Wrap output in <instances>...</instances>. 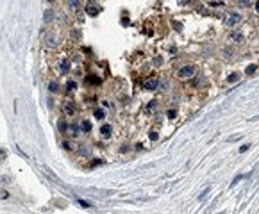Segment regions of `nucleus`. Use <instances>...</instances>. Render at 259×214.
<instances>
[{
	"instance_id": "nucleus-1",
	"label": "nucleus",
	"mask_w": 259,
	"mask_h": 214,
	"mask_svg": "<svg viewBox=\"0 0 259 214\" xmlns=\"http://www.w3.org/2000/svg\"><path fill=\"white\" fill-rule=\"evenodd\" d=\"M43 41H45V46H47L48 50H56V48L59 46V36H57L56 32H47L45 38H43Z\"/></svg>"
},
{
	"instance_id": "nucleus-2",
	"label": "nucleus",
	"mask_w": 259,
	"mask_h": 214,
	"mask_svg": "<svg viewBox=\"0 0 259 214\" xmlns=\"http://www.w3.org/2000/svg\"><path fill=\"white\" fill-rule=\"evenodd\" d=\"M193 75H195V66H193V64H184L179 72H177V77H179L180 80L193 78Z\"/></svg>"
},
{
	"instance_id": "nucleus-3",
	"label": "nucleus",
	"mask_w": 259,
	"mask_h": 214,
	"mask_svg": "<svg viewBox=\"0 0 259 214\" xmlns=\"http://www.w3.org/2000/svg\"><path fill=\"white\" fill-rule=\"evenodd\" d=\"M84 9H86V13H88L89 16H97L100 11H102V5H100V4H97V2H88Z\"/></svg>"
},
{
	"instance_id": "nucleus-4",
	"label": "nucleus",
	"mask_w": 259,
	"mask_h": 214,
	"mask_svg": "<svg viewBox=\"0 0 259 214\" xmlns=\"http://www.w3.org/2000/svg\"><path fill=\"white\" fill-rule=\"evenodd\" d=\"M239 21H243V16H241V14H238V13H229V14L225 16V23H227L229 27L238 25Z\"/></svg>"
},
{
	"instance_id": "nucleus-5",
	"label": "nucleus",
	"mask_w": 259,
	"mask_h": 214,
	"mask_svg": "<svg viewBox=\"0 0 259 214\" xmlns=\"http://www.w3.org/2000/svg\"><path fill=\"white\" fill-rule=\"evenodd\" d=\"M157 86H159V78H157V77H148L145 82H143V88H145V89H148V91H154Z\"/></svg>"
},
{
	"instance_id": "nucleus-6",
	"label": "nucleus",
	"mask_w": 259,
	"mask_h": 214,
	"mask_svg": "<svg viewBox=\"0 0 259 214\" xmlns=\"http://www.w3.org/2000/svg\"><path fill=\"white\" fill-rule=\"evenodd\" d=\"M56 72H57L59 75H66V73L70 72V62H68V61H59V62L56 64Z\"/></svg>"
},
{
	"instance_id": "nucleus-7",
	"label": "nucleus",
	"mask_w": 259,
	"mask_h": 214,
	"mask_svg": "<svg viewBox=\"0 0 259 214\" xmlns=\"http://www.w3.org/2000/svg\"><path fill=\"white\" fill-rule=\"evenodd\" d=\"M63 113H64L66 116H73V114L77 113L75 104H73V102H66V104H64V107H63Z\"/></svg>"
},
{
	"instance_id": "nucleus-8",
	"label": "nucleus",
	"mask_w": 259,
	"mask_h": 214,
	"mask_svg": "<svg viewBox=\"0 0 259 214\" xmlns=\"http://www.w3.org/2000/svg\"><path fill=\"white\" fill-rule=\"evenodd\" d=\"M111 132H113V129H111V125H102L100 127V136L102 137H111Z\"/></svg>"
},
{
	"instance_id": "nucleus-9",
	"label": "nucleus",
	"mask_w": 259,
	"mask_h": 214,
	"mask_svg": "<svg viewBox=\"0 0 259 214\" xmlns=\"http://www.w3.org/2000/svg\"><path fill=\"white\" fill-rule=\"evenodd\" d=\"M86 84L99 86V84H102V78H100V77H95V75H89V77H86Z\"/></svg>"
},
{
	"instance_id": "nucleus-10",
	"label": "nucleus",
	"mask_w": 259,
	"mask_h": 214,
	"mask_svg": "<svg viewBox=\"0 0 259 214\" xmlns=\"http://www.w3.org/2000/svg\"><path fill=\"white\" fill-rule=\"evenodd\" d=\"M75 89H77L75 80H68V82H66V93H72V91H75Z\"/></svg>"
},
{
	"instance_id": "nucleus-11",
	"label": "nucleus",
	"mask_w": 259,
	"mask_h": 214,
	"mask_svg": "<svg viewBox=\"0 0 259 214\" xmlns=\"http://www.w3.org/2000/svg\"><path fill=\"white\" fill-rule=\"evenodd\" d=\"M80 129H82V132H89L91 130V123L88 120H82L80 121Z\"/></svg>"
},
{
	"instance_id": "nucleus-12",
	"label": "nucleus",
	"mask_w": 259,
	"mask_h": 214,
	"mask_svg": "<svg viewBox=\"0 0 259 214\" xmlns=\"http://www.w3.org/2000/svg\"><path fill=\"white\" fill-rule=\"evenodd\" d=\"M48 89H50V93H57V91H59V84H57L56 80H52V82L48 84Z\"/></svg>"
},
{
	"instance_id": "nucleus-13",
	"label": "nucleus",
	"mask_w": 259,
	"mask_h": 214,
	"mask_svg": "<svg viewBox=\"0 0 259 214\" xmlns=\"http://www.w3.org/2000/svg\"><path fill=\"white\" fill-rule=\"evenodd\" d=\"M229 38L232 39V41H236V43H239V41H243V34L241 32H232Z\"/></svg>"
},
{
	"instance_id": "nucleus-14",
	"label": "nucleus",
	"mask_w": 259,
	"mask_h": 214,
	"mask_svg": "<svg viewBox=\"0 0 259 214\" xmlns=\"http://www.w3.org/2000/svg\"><path fill=\"white\" fill-rule=\"evenodd\" d=\"M256 70H257V64H250V66L245 70V75H252V73H256Z\"/></svg>"
},
{
	"instance_id": "nucleus-15",
	"label": "nucleus",
	"mask_w": 259,
	"mask_h": 214,
	"mask_svg": "<svg viewBox=\"0 0 259 214\" xmlns=\"http://www.w3.org/2000/svg\"><path fill=\"white\" fill-rule=\"evenodd\" d=\"M227 80H229V82H238V80H239V73H238V72L231 73V75L227 77Z\"/></svg>"
},
{
	"instance_id": "nucleus-16",
	"label": "nucleus",
	"mask_w": 259,
	"mask_h": 214,
	"mask_svg": "<svg viewBox=\"0 0 259 214\" xmlns=\"http://www.w3.org/2000/svg\"><path fill=\"white\" fill-rule=\"evenodd\" d=\"M93 114H95L97 120H104V116H105V113H104L102 109H95V113H93Z\"/></svg>"
},
{
	"instance_id": "nucleus-17",
	"label": "nucleus",
	"mask_w": 259,
	"mask_h": 214,
	"mask_svg": "<svg viewBox=\"0 0 259 214\" xmlns=\"http://www.w3.org/2000/svg\"><path fill=\"white\" fill-rule=\"evenodd\" d=\"M52 16H54V13L48 9V11H45V21H52Z\"/></svg>"
},
{
	"instance_id": "nucleus-18",
	"label": "nucleus",
	"mask_w": 259,
	"mask_h": 214,
	"mask_svg": "<svg viewBox=\"0 0 259 214\" xmlns=\"http://www.w3.org/2000/svg\"><path fill=\"white\" fill-rule=\"evenodd\" d=\"M166 116H168V120H173V118L177 116V111H175V109H170V111L166 113Z\"/></svg>"
},
{
	"instance_id": "nucleus-19",
	"label": "nucleus",
	"mask_w": 259,
	"mask_h": 214,
	"mask_svg": "<svg viewBox=\"0 0 259 214\" xmlns=\"http://www.w3.org/2000/svg\"><path fill=\"white\" fill-rule=\"evenodd\" d=\"M57 127H59V130H61V132H64V130H66V129H68V125H66V123H64V121H63V120H61L59 123H57Z\"/></svg>"
},
{
	"instance_id": "nucleus-20",
	"label": "nucleus",
	"mask_w": 259,
	"mask_h": 214,
	"mask_svg": "<svg viewBox=\"0 0 259 214\" xmlns=\"http://www.w3.org/2000/svg\"><path fill=\"white\" fill-rule=\"evenodd\" d=\"M243 178H245V175H238L234 180H232V182H231V186H236V184H238V182H241Z\"/></svg>"
},
{
	"instance_id": "nucleus-21",
	"label": "nucleus",
	"mask_w": 259,
	"mask_h": 214,
	"mask_svg": "<svg viewBox=\"0 0 259 214\" xmlns=\"http://www.w3.org/2000/svg\"><path fill=\"white\" fill-rule=\"evenodd\" d=\"M148 136H150V139H152V141H156V139H157V137H159V134H157V132H156V130H152V132H150V134H148Z\"/></svg>"
},
{
	"instance_id": "nucleus-22",
	"label": "nucleus",
	"mask_w": 259,
	"mask_h": 214,
	"mask_svg": "<svg viewBox=\"0 0 259 214\" xmlns=\"http://www.w3.org/2000/svg\"><path fill=\"white\" fill-rule=\"evenodd\" d=\"M0 198H4V200H5V198H9V193H7L5 189H0Z\"/></svg>"
},
{
	"instance_id": "nucleus-23",
	"label": "nucleus",
	"mask_w": 259,
	"mask_h": 214,
	"mask_svg": "<svg viewBox=\"0 0 259 214\" xmlns=\"http://www.w3.org/2000/svg\"><path fill=\"white\" fill-rule=\"evenodd\" d=\"M79 150H80V152H79L80 155H89V150H88V148H84V146H82V148H79Z\"/></svg>"
},
{
	"instance_id": "nucleus-24",
	"label": "nucleus",
	"mask_w": 259,
	"mask_h": 214,
	"mask_svg": "<svg viewBox=\"0 0 259 214\" xmlns=\"http://www.w3.org/2000/svg\"><path fill=\"white\" fill-rule=\"evenodd\" d=\"M70 130H72V132H73V134H77V132H79V127H77V125H73V123H72V125H70Z\"/></svg>"
},
{
	"instance_id": "nucleus-25",
	"label": "nucleus",
	"mask_w": 259,
	"mask_h": 214,
	"mask_svg": "<svg viewBox=\"0 0 259 214\" xmlns=\"http://www.w3.org/2000/svg\"><path fill=\"white\" fill-rule=\"evenodd\" d=\"M207 193H209V187H207V189H204V191H202V195L199 196V200H204V198H206V196H207Z\"/></svg>"
},
{
	"instance_id": "nucleus-26",
	"label": "nucleus",
	"mask_w": 259,
	"mask_h": 214,
	"mask_svg": "<svg viewBox=\"0 0 259 214\" xmlns=\"http://www.w3.org/2000/svg\"><path fill=\"white\" fill-rule=\"evenodd\" d=\"M68 5L73 7V9H77V5H80V2H77V0H75V2H68Z\"/></svg>"
},
{
	"instance_id": "nucleus-27",
	"label": "nucleus",
	"mask_w": 259,
	"mask_h": 214,
	"mask_svg": "<svg viewBox=\"0 0 259 214\" xmlns=\"http://www.w3.org/2000/svg\"><path fill=\"white\" fill-rule=\"evenodd\" d=\"M248 148H250V145H243V146L239 148V152H241V154H245V152H247Z\"/></svg>"
},
{
	"instance_id": "nucleus-28",
	"label": "nucleus",
	"mask_w": 259,
	"mask_h": 214,
	"mask_svg": "<svg viewBox=\"0 0 259 214\" xmlns=\"http://www.w3.org/2000/svg\"><path fill=\"white\" fill-rule=\"evenodd\" d=\"M209 5H213V7H220V5H223V2H209Z\"/></svg>"
},
{
	"instance_id": "nucleus-29",
	"label": "nucleus",
	"mask_w": 259,
	"mask_h": 214,
	"mask_svg": "<svg viewBox=\"0 0 259 214\" xmlns=\"http://www.w3.org/2000/svg\"><path fill=\"white\" fill-rule=\"evenodd\" d=\"M100 164H104V161H100V159H95V161H93V166H100Z\"/></svg>"
},
{
	"instance_id": "nucleus-30",
	"label": "nucleus",
	"mask_w": 259,
	"mask_h": 214,
	"mask_svg": "<svg viewBox=\"0 0 259 214\" xmlns=\"http://www.w3.org/2000/svg\"><path fill=\"white\" fill-rule=\"evenodd\" d=\"M5 154H7V152H5V148H0V159H4Z\"/></svg>"
},
{
	"instance_id": "nucleus-31",
	"label": "nucleus",
	"mask_w": 259,
	"mask_h": 214,
	"mask_svg": "<svg viewBox=\"0 0 259 214\" xmlns=\"http://www.w3.org/2000/svg\"><path fill=\"white\" fill-rule=\"evenodd\" d=\"M79 203H80V205H82V207H89V203H86L84 200H79Z\"/></svg>"
},
{
	"instance_id": "nucleus-32",
	"label": "nucleus",
	"mask_w": 259,
	"mask_h": 214,
	"mask_svg": "<svg viewBox=\"0 0 259 214\" xmlns=\"http://www.w3.org/2000/svg\"><path fill=\"white\" fill-rule=\"evenodd\" d=\"M254 5H256V11H257V13H259V2H256Z\"/></svg>"
}]
</instances>
